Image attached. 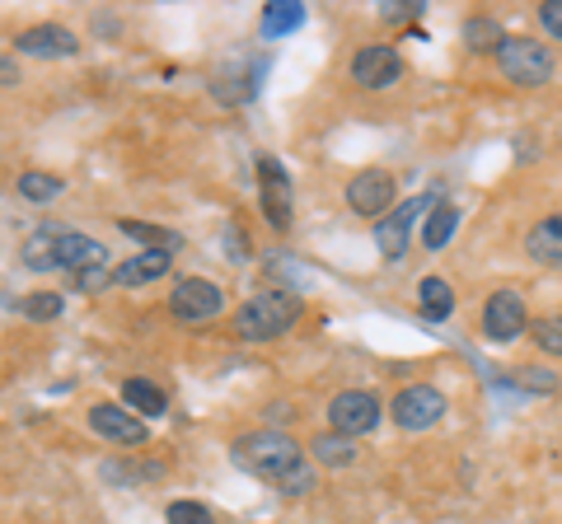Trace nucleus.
Returning a JSON list of instances; mask_svg holds the SVG:
<instances>
[{
    "mask_svg": "<svg viewBox=\"0 0 562 524\" xmlns=\"http://www.w3.org/2000/svg\"><path fill=\"white\" fill-rule=\"evenodd\" d=\"M235 464L244 474H254L258 482L277 487L281 497H305L314 492V464L301 454V445L281 431H254V435H239L235 441Z\"/></svg>",
    "mask_w": 562,
    "mask_h": 524,
    "instance_id": "nucleus-1",
    "label": "nucleus"
},
{
    "mask_svg": "<svg viewBox=\"0 0 562 524\" xmlns=\"http://www.w3.org/2000/svg\"><path fill=\"white\" fill-rule=\"evenodd\" d=\"M301 319V300L291 291H262L235 314V328L244 342H272Z\"/></svg>",
    "mask_w": 562,
    "mask_h": 524,
    "instance_id": "nucleus-2",
    "label": "nucleus"
},
{
    "mask_svg": "<svg viewBox=\"0 0 562 524\" xmlns=\"http://www.w3.org/2000/svg\"><path fill=\"white\" fill-rule=\"evenodd\" d=\"M497 66L502 76L520 84V90H535V84L553 80V52L535 43V38H502L497 43Z\"/></svg>",
    "mask_w": 562,
    "mask_h": 524,
    "instance_id": "nucleus-3",
    "label": "nucleus"
},
{
    "mask_svg": "<svg viewBox=\"0 0 562 524\" xmlns=\"http://www.w3.org/2000/svg\"><path fill=\"white\" fill-rule=\"evenodd\" d=\"M328 422L338 435H351V441H357V435L380 426V398L371 389H347L328 403Z\"/></svg>",
    "mask_w": 562,
    "mask_h": 524,
    "instance_id": "nucleus-4",
    "label": "nucleus"
},
{
    "mask_svg": "<svg viewBox=\"0 0 562 524\" xmlns=\"http://www.w3.org/2000/svg\"><path fill=\"white\" fill-rule=\"evenodd\" d=\"M221 309H225V291L202 282V276H188V282H179L169 295V314L179 323H206V319H216Z\"/></svg>",
    "mask_w": 562,
    "mask_h": 524,
    "instance_id": "nucleus-5",
    "label": "nucleus"
},
{
    "mask_svg": "<svg viewBox=\"0 0 562 524\" xmlns=\"http://www.w3.org/2000/svg\"><path fill=\"white\" fill-rule=\"evenodd\" d=\"M258 197H262V216L272 220V230L291 225V173L281 169L272 155H258Z\"/></svg>",
    "mask_w": 562,
    "mask_h": 524,
    "instance_id": "nucleus-6",
    "label": "nucleus"
},
{
    "mask_svg": "<svg viewBox=\"0 0 562 524\" xmlns=\"http://www.w3.org/2000/svg\"><path fill=\"white\" fill-rule=\"evenodd\" d=\"M431 206H436L431 192H427V197H408V202H398V206H394V216H384V220L375 225V243H380V253H384V258H403V253H408L413 220H417L422 212H431Z\"/></svg>",
    "mask_w": 562,
    "mask_h": 524,
    "instance_id": "nucleus-7",
    "label": "nucleus"
},
{
    "mask_svg": "<svg viewBox=\"0 0 562 524\" xmlns=\"http://www.w3.org/2000/svg\"><path fill=\"white\" fill-rule=\"evenodd\" d=\"M394 173H384V169H361L357 179L347 183V206L357 216H384L394 206Z\"/></svg>",
    "mask_w": 562,
    "mask_h": 524,
    "instance_id": "nucleus-8",
    "label": "nucleus"
},
{
    "mask_svg": "<svg viewBox=\"0 0 562 524\" xmlns=\"http://www.w3.org/2000/svg\"><path fill=\"white\" fill-rule=\"evenodd\" d=\"M483 333L492 342H516L525 333V300L520 291H492L483 305Z\"/></svg>",
    "mask_w": 562,
    "mask_h": 524,
    "instance_id": "nucleus-9",
    "label": "nucleus"
},
{
    "mask_svg": "<svg viewBox=\"0 0 562 524\" xmlns=\"http://www.w3.org/2000/svg\"><path fill=\"white\" fill-rule=\"evenodd\" d=\"M446 417V398L431 389V384H417V389H403L394 398V422L403 431H427Z\"/></svg>",
    "mask_w": 562,
    "mask_h": 524,
    "instance_id": "nucleus-10",
    "label": "nucleus"
},
{
    "mask_svg": "<svg viewBox=\"0 0 562 524\" xmlns=\"http://www.w3.org/2000/svg\"><path fill=\"white\" fill-rule=\"evenodd\" d=\"M398 76H403V61L394 47H361L357 57H351V80H357L361 90H390Z\"/></svg>",
    "mask_w": 562,
    "mask_h": 524,
    "instance_id": "nucleus-11",
    "label": "nucleus"
},
{
    "mask_svg": "<svg viewBox=\"0 0 562 524\" xmlns=\"http://www.w3.org/2000/svg\"><path fill=\"white\" fill-rule=\"evenodd\" d=\"M14 52H24V57H76L80 38L61 24H33L14 38Z\"/></svg>",
    "mask_w": 562,
    "mask_h": 524,
    "instance_id": "nucleus-12",
    "label": "nucleus"
},
{
    "mask_svg": "<svg viewBox=\"0 0 562 524\" xmlns=\"http://www.w3.org/2000/svg\"><path fill=\"white\" fill-rule=\"evenodd\" d=\"M90 426L99 435H109V441H117V445H146V435H150L136 412L117 408V403H94L90 408Z\"/></svg>",
    "mask_w": 562,
    "mask_h": 524,
    "instance_id": "nucleus-13",
    "label": "nucleus"
},
{
    "mask_svg": "<svg viewBox=\"0 0 562 524\" xmlns=\"http://www.w3.org/2000/svg\"><path fill=\"white\" fill-rule=\"evenodd\" d=\"M165 272H169V253L146 249V253H136V258L122 262V267L113 272V282L117 286H146V282H160Z\"/></svg>",
    "mask_w": 562,
    "mask_h": 524,
    "instance_id": "nucleus-14",
    "label": "nucleus"
},
{
    "mask_svg": "<svg viewBox=\"0 0 562 524\" xmlns=\"http://www.w3.org/2000/svg\"><path fill=\"white\" fill-rule=\"evenodd\" d=\"M525 253L535 262H543V267H562V216L539 220L530 230V239H525Z\"/></svg>",
    "mask_w": 562,
    "mask_h": 524,
    "instance_id": "nucleus-15",
    "label": "nucleus"
},
{
    "mask_svg": "<svg viewBox=\"0 0 562 524\" xmlns=\"http://www.w3.org/2000/svg\"><path fill=\"white\" fill-rule=\"evenodd\" d=\"M103 258H109V253H103L99 239L76 235V230L57 235V267H94V262H103Z\"/></svg>",
    "mask_w": 562,
    "mask_h": 524,
    "instance_id": "nucleus-16",
    "label": "nucleus"
},
{
    "mask_svg": "<svg viewBox=\"0 0 562 524\" xmlns=\"http://www.w3.org/2000/svg\"><path fill=\"white\" fill-rule=\"evenodd\" d=\"M122 403L136 417H165L169 398H165V389H155L150 379H122Z\"/></svg>",
    "mask_w": 562,
    "mask_h": 524,
    "instance_id": "nucleus-17",
    "label": "nucleus"
},
{
    "mask_svg": "<svg viewBox=\"0 0 562 524\" xmlns=\"http://www.w3.org/2000/svg\"><path fill=\"white\" fill-rule=\"evenodd\" d=\"M454 230H460V206L436 202L431 212H427V225H422V243L436 253V249H446V243L454 239Z\"/></svg>",
    "mask_w": 562,
    "mask_h": 524,
    "instance_id": "nucleus-18",
    "label": "nucleus"
},
{
    "mask_svg": "<svg viewBox=\"0 0 562 524\" xmlns=\"http://www.w3.org/2000/svg\"><path fill=\"white\" fill-rule=\"evenodd\" d=\"M57 235H61V225H38V230L24 239V262L33 272H52V267H57Z\"/></svg>",
    "mask_w": 562,
    "mask_h": 524,
    "instance_id": "nucleus-19",
    "label": "nucleus"
},
{
    "mask_svg": "<svg viewBox=\"0 0 562 524\" xmlns=\"http://www.w3.org/2000/svg\"><path fill=\"white\" fill-rule=\"evenodd\" d=\"M301 24H305L301 0H272V5L262 10V33H268V38H286V33H295Z\"/></svg>",
    "mask_w": 562,
    "mask_h": 524,
    "instance_id": "nucleus-20",
    "label": "nucleus"
},
{
    "mask_svg": "<svg viewBox=\"0 0 562 524\" xmlns=\"http://www.w3.org/2000/svg\"><path fill=\"white\" fill-rule=\"evenodd\" d=\"M314 459L328 464V468H347V464H357V441L351 435H338V431H328V435H314Z\"/></svg>",
    "mask_w": 562,
    "mask_h": 524,
    "instance_id": "nucleus-21",
    "label": "nucleus"
},
{
    "mask_svg": "<svg viewBox=\"0 0 562 524\" xmlns=\"http://www.w3.org/2000/svg\"><path fill=\"white\" fill-rule=\"evenodd\" d=\"M417 295H422V314H427V319H450V309H454V295H450V286L441 282V276H427V282L417 286Z\"/></svg>",
    "mask_w": 562,
    "mask_h": 524,
    "instance_id": "nucleus-22",
    "label": "nucleus"
},
{
    "mask_svg": "<svg viewBox=\"0 0 562 524\" xmlns=\"http://www.w3.org/2000/svg\"><path fill=\"white\" fill-rule=\"evenodd\" d=\"M61 309H66V300L57 291H33V295H24V305H20V314H24V319H33V323L61 319Z\"/></svg>",
    "mask_w": 562,
    "mask_h": 524,
    "instance_id": "nucleus-23",
    "label": "nucleus"
},
{
    "mask_svg": "<svg viewBox=\"0 0 562 524\" xmlns=\"http://www.w3.org/2000/svg\"><path fill=\"white\" fill-rule=\"evenodd\" d=\"M122 235H132V239H140V243H150V249H160V253H173L179 249V235H169V230H160V225H146V220H122L117 225Z\"/></svg>",
    "mask_w": 562,
    "mask_h": 524,
    "instance_id": "nucleus-24",
    "label": "nucleus"
},
{
    "mask_svg": "<svg viewBox=\"0 0 562 524\" xmlns=\"http://www.w3.org/2000/svg\"><path fill=\"white\" fill-rule=\"evenodd\" d=\"M20 192L29 202H52V197H61V179L57 173H20Z\"/></svg>",
    "mask_w": 562,
    "mask_h": 524,
    "instance_id": "nucleus-25",
    "label": "nucleus"
},
{
    "mask_svg": "<svg viewBox=\"0 0 562 524\" xmlns=\"http://www.w3.org/2000/svg\"><path fill=\"white\" fill-rule=\"evenodd\" d=\"M512 384H516V389H525V394H553L558 389V375L553 371H539V365H520V371L512 375Z\"/></svg>",
    "mask_w": 562,
    "mask_h": 524,
    "instance_id": "nucleus-26",
    "label": "nucleus"
},
{
    "mask_svg": "<svg viewBox=\"0 0 562 524\" xmlns=\"http://www.w3.org/2000/svg\"><path fill=\"white\" fill-rule=\"evenodd\" d=\"M506 38V33L497 29V24H492V20H469L464 24V43L473 47V52H483V47H492V52H497V43Z\"/></svg>",
    "mask_w": 562,
    "mask_h": 524,
    "instance_id": "nucleus-27",
    "label": "nucleus"
},
{
    "mask_svg": "<svg viewBox=\"0 0 562 524\" xmlns=\"http://www.w3.org/2000/svg\"><path fill=\"white\" fill-rule=\"evenodd\" d=\"M535 342H539V352L562 356V314H553V319H539V323H535Z\"/></svg>",
    "mask_w": 562,
    "mask_h": 524,
    "instance_id": "nucleus-28",
    "label": "nucleus"
},
{
    "mask_svg": "<svg viewBox=\"0 0 562 524\" xmlns=\"http://www.w3.org/2000/svg\"><path fill=\"white\" fill-rule=\"evenodd\" d=\"M169 524H211V511L198 501H169V511H165Z\"/></svg>",
    "mask_w": 562,
    "mask_h": 524,
    "instance_id": "nucleus-29",
    "label": "nucleus"
},
{
    "mask_svg": "<svg viewBox=\"0 0 562 524\" xmlns=\"http://www.w3.org/2000/svg\"><path fill=\"white\" fill-rule=\"evenodd\" d=\"M539 24H543V33L562 38V0H543V5H539Z\"/></svg>",
    "mask_w": 562,
    "mask_h": 524,
    "instance_id": "nucleus-30",
    "label": "nucleus"
},
{
    "mask_svg": "<svg viewBox=\"0 0 562 524\" xmlns=\"http://www.w3.org/2000/svg\"><path fill=\"white\" fill-rule=\"evenodd\" d=\"M109 282H113V276L99 272V267L94 272H80V291H99V286H109Z\"/></svg>",
    "mask_w": 562,
    "mask_h": 524,
    "instance_id": "nucleus-31",
    "label": "nucleus"
},
{
    "mask_svg": "<svg viewBox=\"0 0 562 524\" xmlns=\"http://www.w3.org/2000/svg\"><path fill=\"white\" fill-rule=\"evenodd\" d=\"M0 84H14V66L10 61H0Z\"/></svg>",
    "mask_w": 562,
    "mask_h": 524,
    "instance_id": "nucleus-32",
    "label": "nucleus"
}]
</instances>
